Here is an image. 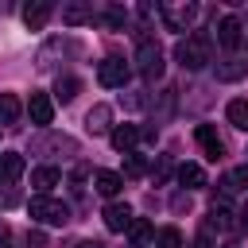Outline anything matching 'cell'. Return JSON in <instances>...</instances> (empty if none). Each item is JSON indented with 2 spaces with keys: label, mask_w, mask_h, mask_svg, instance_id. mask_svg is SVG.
Here are the masks:
<instances>
[{
  "label": "cell",
  "mask_w": 248,
  "mask_h": 248,
  "mask_svg": "<svg viewBox=\"0 0 248 248\" xmlns=\"http://www.w3.org/2000/svg\"><path fill=\"white\" fill-rule=\"evenodd\" d=\"M174 58L182 62V70H202L209 62V35H190V39H178L174 46Z\"/></svg>",
  "instance_id": "6da1fadb"
},
{
  "label": "cell",
  "mask_w": 248,
  "mask_h": 248,
  "mask_svg": "<svg viewBox=\"0 0 248 248\" xmlns=\"http://www.w3.org/2000/svg\"><path fill=\"white\" fill-rule=\"evenodd\" d=\"M27 213H31V221H39V225H66V221H70V205H66V202H54V198H46V194H35L31 205H27Z\"/></svg>",
  "instance_id": "7a4b0ae2"
},
{
  "label": "cell",
  "mask_w": 248,
  "mask_h": 248,
  "mask_svg": "<svg viewBox=\"0 0 248 248\" xmlns=\"http://www.w3.org/2000/svg\"><path fill=\"white\" fill-rule=\"evenodd\" d=\"M163 50L151 43V39H140V50H136V70H140V78L143 81H159L163 78Z\"/></svg>",
  "instance_id": "3957f363"
},
{
  "label": "cell",
  "mask_w": 248,
  "mask_h": 248,
  "mask_svg": "<svg viewBox=\"0 0 248 248\" xmlns=\"http://www.w3.org/2000/svg\"><path fill=\"white\" fill-rule=\"evenodd\" d=\"M128 78H132V66H128L124 58H105V62L97 66V81H101L105 89H124Z\"/></svg>",
  "instance_id": "277c9868"
},
{
  "label": "cell",
  "mask_w": 248,
  "mask_h": 248,
  "mask_svg": "<svg viewBox=\"0 0 248 248\" xmlns=\"http://www.w3.org/2000/svg\"><path fill=\"white\" fill-rule=\"evenodd\" d=\"M159 16H163L167 31H186V27L198 19V4H178V8L163 4V8H159Z\"/></svg>",
  "instance_id": "5b68a950"
},
{
  "label": "cell",
  "mask_w": 248,
  "mask_h": 248,
  "mask_svg": "<svg viewBox=\"0 0 248 248\" xmlns=\"http://www.w3.org/2000/svg\"><path fill=\"white\" fill-rule=\"evenodd\" d=\"M27 112H31V124L46 128V124L54 120V101H50L46 93H31V101H27Z\"/></svg>",
  "instance_id": "8992f818"
},
{
  "label": "cell",
  "mask_w": 248,
  "mask_h": 248,
  "mask_svg": "<svg viewBox=\"0 0 248 248\" xmlns=\"http://www.w3.org/2000/svg\"><path fill=\"white\" fill-rule=\"evenodd\" d=\"M108 140H112V147H116V151H124V155H128V151L143 140V132H140L136 124H116V128H108Z\"/></svg>",
  "instance_id": "52a82bcc"
},
{
  "label": "cell",
  "mask_w": 248,
  "mask_h": 248,
  "mask_svg": "<svg viewBox=\"0 0 248 248\" xmlns=\"http://www.w3.org/2000/svg\"><path fill=\"white\" fill-rule=\"evenodd\" d=\"M105 229L108 232H128V225H132V209L124 205V202H112V205H105Z\"/></svg>",
  "instance_id": "ba28073f"
},
{
  "label": "cell",
  "mask_w": 248,
  "mask_h": 248,
  "mask_svg": "<svg viewBox=\"0 0 248 248\" xmlns=\"http://www.w3.org/2000/svg\"><path fill=\"white\" fill-rule=\"evenodd\" d=\"M217 43H221L225 50H236V46H240V19H236V16H225V19L217 23Z\"/></svg>",
  "instance_id": "9c48e42d"
},
{
  "label": "cell",
  "mask_w": 248,
  "mask_h": 248,
  "mask_svg": "<svg viewBox=\"0 0 248 248\" xmlns=\"http://www.w3.org/2000/svg\"><path fill=\"white\" fill-rule=\"evenodd\" d=\"M194 140L205 147V155H209V159H221L225 143H221V136L213 132V124H198V128H194Z\"/></svg>",
  "instance_id": "30bf717a"
},
{
  "label": "cell",
  "mask_w": 248,
  "mask_h": 248,
  "mask_svg": "<svg viewBox=\"0 0 248 248\" xmlns=\"http://www.w3.org/2000/svg\"><path fill=\"white\" fill-rule=\"evenodd\" d=\"M50 12H54V8H50L46 0H35V4H27V8H23V23H27L31 31H43V27H46V19H50Z\"/></svg>",
  "instance_id": "8fae6325"
},
{
  "label": "cell",
  "mask_w": 248,
  "mask_h": 248,
  "mask_svg": "<svg viewBox=\"0 0 248 248\" xmlns=\"http://www.w3.org/2000/svg\"><path fill=\"white\" fill-rule=\"evenodd\" d=\"M19 112H23L19 97L16 93H0V128H16L19 124Z\"/></svg>",
  "instance_id": "7c38bea8"
},
{
  "label": "cell",
  "mask_w": 248,
  "mask_h": 248,
  "mask_svg": "<svg viewBox=\"0 0 248 248\" xmlns=\"http://www.w3.org/2000/svg\"><path fill=\"white\" fill-rule=\"evenodd\" d=\"M120 186H124V174H116V170H97V174H93V190L105 194V198L120 194Z\"/></svg>",
  "instance_id": "4fadbf2b"
},
{
  "label": "cell",
  "mask_w": 248,
  "mask_h": 248,
  "mask_svg": "<svg viewBox=\"0 0 248 248\" xmlns=\"http://www.w3.org/2000/svg\"><path fill=\"white\" fill-rule=\"evenodd\" d=\"M236 221H232V213H229V205L225 202H213V209H209V221H205V232H229Z\"/></svg>",
  "instance_id": "5bb4252c"
},
{
  "label": "cell",
  "mask_w": 248,
  "mask_h": 248,
  "mask_svg": "<svg viewBox=\"0 0 248 248\" xmlns=\"http://www.w3.org/2000/svg\"><path fill=\"white\" fill-rule=\"evenodd\" d=\"M58 182H62L58 167H39V170H31V186H35L39 194H50V190H54Z\"/></svg>",
  "instance_id": "9a60e30c"
},
{
  "label": "cell",
  "mask_w": 248,
  "mask_h": 248,
  "mask_svg": "<svg viewBox=\"0 0 248 248\" xmlns=\"http://www.w3.org/2000/svg\"><path fill=\"white\" fill-rule=\"evenodd\" d=\"M248 74V62L244 58H225V62H217V81H240Z\"/></svg>",
  "instance_id": "2e32d148"
},
{
  "label": "cell",
  "mask_w": 248,
  "mask_h": 248,
  "mask_svg": "<svg viewBox=\"0 0 248 248\" xmlns=\"http://www.w3.org/2000/svg\"><path fill=\"white\" fill-rule=\"evenodd\" d=\"M108 120H112V108H108V105H93L89 116H85V128H89L93 136H101V132H108Z\"/></svg>",
  "instance_id": "e0dca14e"
},
{
  "label": "cell",
  "mask_w": 248,
  "mask_h": 248,
  "mask_svg": "<svg viewBox=\"0 0 248 248\" xmlns=\"http://www.w3.org/2000/svg\"><path fill=\"white\" fill-rule=\"evenodd\" d=\"M178 182H182L186 190H202V186H205V170H202L198 163H182V167H178Z\"/></svg>",
  "instance_id": "ac0fdd59"
},
{
  "label": "cell",
  "mask_w": 248,
  "mask_h": 248,
  "mask_svg": "<svg viewBox=\"0 0 248 248\" xmlns=\"http://www.w3.org/2000/svg\"><path fill=\"white\" fill-rule=\"evenodd\" d=\"M225 116H229V124H232V128L248 132V101H244V97L229 101V105H225Z\"/></svg>",
  "instance_id": "d6986e66"
},
{
  "label": "cell",
  "mask_w": 248,
  "mask_h": 248,
  "mask_svg": "<svg viewBox=\"0 0 248 248\" xmlns=\"http://www.w3.org/2000/svg\"><path fill=\"white\" fill-rule=\"evenodd\" d=\"M0 170H4L8 182H16V178L23 174V155H19V151H4V155H0Z\"/></svg>",
  "instance_id": "ffe728a7"
},
{
  "label": "cell",
  "mask_w": 248,
  "mask_h": 248,
  "mask_svg": "<svg viewBox=\"0 0 248 248\" xmlns=\"http://www.w3.org/2000/svg\"><path fill=\"white\" fill-rule=\"evenodd\" d=\"M93 19V12L85 8V4H66L62 8V23H70V27H81V23H89Z\"/></svg>",
  "instance_id": "44dd1931"
},
{
  "label": "cell",
  "mask_w": 248,
  "mask_h": 248,
  "mask_svg": "<svg viewBox=\"0 0 248 248\" xmlns=\"http://www.w3.org/2000/svg\"><path fill=\"white\" fill-rule=\"evenodd\" d=\"M128 240H132L136 248H143L147 240H155V229H151L147 221H136V217H132V225H128Z\"/></svg>",
  "instance_id": "7402d4cb"
},
{
  "label": "cell",
  "mask_w": 248,
  "mask_h": 248,
  "mask_svg": "<svg viewBox=\"0 0 248 248\" xmlns=\"http://www.w3.org/2000/svg\"><path fill=\"white\" fill-rule=\"evenodd\" d=\"M35 151H74V140L70 136H46V140H35Z\"/></svg>",
  "instance_id": "603a6c76"
},
{
  "label": "cell",
  "mask_w": 248,
  "mask_h": 248,
  "mask_svg": "<svg viewBox=\"0 0 248 248\" xmlns=\"http://www.w3.org/2000/svg\"><path fill=\"white\" fill-rule=\"evenodd\" d=\"M155 248H182V232L178 229H159L155 232Z\"/></svg>",
  "instance_id": "cb8c5ba5"
},
{
  "label": "cell",
  "mask_w": 248,
  "mask_h": 248,
  "mask_svg": "<svg viewBox=\"0 0 248 248\" xmlns=\"http://www.w3.org/2000/svg\"><path fill=\"white\" fill-rule=\"evenodd\" d=\"M54 89H58V101H74V97H78V89H81V81H78V78H58V85H54Z\"/></svg>",
  "instance_id": "d4e9b609"
},
{
  "label": "cell",
  "mask_w": 248,
  "mask_h": 248,
  "mask_svg": "<svg viewBox=\"0 0 248 248\" xmlns=\"http://www.w3.org/2000/svg\"><path fill=\"white\" fill-rule=\"evenodd\" d=\"M143 170H147V159H143V155H136V151H128V155H124V174H132V178H136V174H143Z\"/></svg>",
  "instance_id": "484cf974"
},
{
  "label": "cell",
  "mask_w": 248,
  "mask_h": 248,
  "mask_svg": "<svg viewBox=\"0 0 248 248\" xmlns=\"http://www.w3.org/2000/svg\"><path fill=\"white\" fill-rule=\"evenodd\" d=\"M170 174V155H159V167H155V182H167Z\"/></svg>",
  "instance_id": "4316f807"
},
{
  "label": "cell",
  "mask_w": 248,
  "mask_h": 248,
  "mask_svg": "<svg viewBox=\"0 0 248 248\" xmlns=\"http://www.w3.org/2000/svg\"><path fill=\"white\" fill-rule=\"evenodd\" d=\"M101 23H105V27H120V23H124V12H116V8H112V12H105V16H101Z\"/></svg>",
  "instance_id": "83f0119b"
},
{
  "label": "cell",
  "mask_w": 248,
  "mask_h": 248,
  "mask_svg": "<svg viewBox=\"0 0 248 248\" xmlns=\"http://www.w3.org/2000/svg\"><path fill=\"white\" fill-rule=\"evenodd\" d=\"M27 248H46V236L43 232H27Z\"/></svg>",
  "instance_id": "f1b7e54d"
},
{
  "label": "cell",
  "mask_w": 248,
  "mask_h": 248,
  "mask_svg": "<svg viewBox=\"0 0 248 248\" xmlns=\"http://www.w3.org/2000/svg\"><path fill=\"white\" fill-rule=\"evenodd\" d=\"M232 174H236V182H240V190H244V186H248V163H244L240 170H232Z\"/></svg>",
  "instance_id": "f546056e"
},
{
  "label": "cell",
  "mask_w": 248,
  "mask_h": 248,
  "mask_svg": "<svg viewBox=\"0 0 248 248\" xmlns=\"http://www.w3.org/2000/svg\"><path fill=\"white\" fill-rule=\"evenodd\" d=\"M0 205H16V190H4L0 194Z\"/></svg>",
  "instance_id": "4dcf8cb0"
},
{
  "label": "cell",
  "mask_w": 248,
  "mask_h": 248,
  "mask_svg": "<svg viewBox=\"0 0 248 248\" xmlns=\"http://www.w3.org/2000/svg\"><path fill=\"white\" fill-rule=\"evenodd\" d=\"M74 248H101V244H97V240H78Z\"/></svg>",
  "instance_id": "1f68e13d"
},
{
  "label": "cell",
  "mask_w": 248,
  "mask_h": 248,
  "mask_svg": "<svg viewBox=\"0 0 248 248\" xmlns=\"http://www.w3.org/2000/svg\"><path fill=\"white\" fill-rule=\"evenodd\" d=\"M240 229H248V209H240V221H236Z\"/></svg>",
  "instance_id": "d6a6232c"
}]
</instances>
